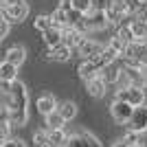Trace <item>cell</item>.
Wrapping results in <instances>:
<instances>
[{
	"mask_svg": "<svg viewBox=\"0 0 147 147\" xmlns=\"http://www.w3.org/2000/svg\"><path fill=\"white\" fill-rule=\"evenodd\" d=\"M64 119L57 114V112H51L49 117H46V125H49V129H64Z\"/></svg>",
	"mask_w": 147,
	"mask_h": 147,
	"instance_id": "4316f807",
	"label": "cell"
},
{
	"mask_svg": "<svg viewBox=\"0 0 147 147\" xmlns=\"http://www.w3.org/2000/svg\"><path fill=\"white\" fill-rule=\"evenodd\" d=\"M7 138H11V125L9 123H0V143H5Z\"/></svg>",
	"mask_w": 147,
	"mask_h": 147,
	"instance_id": "1f68e13d",
	"label": "cell"
},
{
	"mask_svg": "<svg viewBox=\"0 0 147 147\" xmlns=\"http://www.w3.org/2000/svg\"><path fill=\"white\" fill-rule=\"evenodd\" d=\"M29 5H26L24 0H9V5L5 7V11L0 13V18L7 20L9 24H20V22H24L29 18Z\"/></svg>",
	"mask_w": 147,
	"mask_h": 147,
	"instance_id": "3957f363",
	"label": "cell"
},
{
	"mask_svg": "<svg viewBox=\"0 0 147 147\" xmlns=\"http://www.w3.org/2000/svg\"><path fill=\"white\" fill-rule=\"evenodd\" d=\"M77 51H79V55L84 57V59H92V57H97L101 51H103V44L94 42V40H88V37H84V42L77 46Z\"/></svg>",
	"mask_w": 147,
	"mask_h": 147,
	"instance_id": "30bf717a",
	"label": "cell"
},
{
	"mask_svg": "<svg viewBox=\"0 0 147 147\" xmlns=\"http://www.w3.org/2000/svg\"><path fill=\"white\" fill-rule=\"evenodd\" d=\"M117 99L129 103L132 108H141V105L145 103V90L138 88V86H129V88H125V90H119Z\"/></svg>",
	"mask_w": 147,
	"mask_h": 147,
	"instance_id": "277c9868",
	"label": "cell"
},
{
	"mask_svg": "<svg viewBox=\"0 0 147 147\" xmlns=\"http://www.w3.org/2000/svg\"><path fill=\"white\" fill-rule=\"evenodd\" d=\"M5 105L9 108V125L24 127L26 121H29V92H26V86L22 81L16 79L11 84L9 101Z\"/></svg>",
	"mask_w": 147,
	"mask_h": 147,
	"instance_id": "6da1fadb",
	"label": "cell"
},
{
	"mask_svg": "<svg viewBox=\"0 0 147 147\" xmlns=\"http://www.w3.org/2000/svg\"><path fill=\"white\" fill-rule=\"evenodd\" d=\"M123 73H125V77L129 79V86L143 88V84H145V73H143V68H138V66H123Z\"/></svg>",
	"mask_w": 147,
	"mask_h": 147,
	"instance_id": "4fadbf2b",
	"label": "cell"
},
{
	"mask_svg": "<svg viewBox=\"0 0 147 147\" xmlns=\"http://www.w3.org/2000/svg\"><path fill=\"white\" fill-rule=\"evenodd\" d=\"M127 129L129 132H141V134L147 132V108L145 105L134 108V112H132V117L127 121Z\"/></svg>",
	"mask_w": 147,
	"mask_h": 147,
	"instance_id": "52a82bcc",
	"label": "cell"
},
{
	"mask_svg": "<svg viewBox=\"0 0 147 147\" xmlns=\"http://www.w3.org/2000/svg\"><path fill=\"white\" fill-rule=\"evenodd\" d=\"M134 20H141V22H147V0H141V7L136 9V13L132 16Z\"/></svg>",
	"mask_w": 147,
	"mask_h": 147,
	"instance_id": "4dcf8cb0",
	"label": "cell"
},
{
	"mask_svg": "<svg viewBox=\"0 0 147 147\" xmlns=\"http://www.w3.org/2000/svg\"><path fill=\"white\" fill-rule=\"evenodd\" d=\"M0 79L2 81H16L18 79V68L7 64V61H0Z\"/></svg>",
	"mask_w": 147,
	"mask_h": 147,
	"instance_id": "603a6c76",
	"label": "cell"
},
{
	"mask_svg": "<svg viewBox=\"0 0 147 147\" xmlns=\"http://www.w3.org/2000/svg\"><path fill=\"white\" fill-rule=\"evenodd\" d=\"M143 147H147V141H145V143H143Z\"/></svg>",
	"mask_w": 147,
	"mask_h": 147,
	"instance_id": "ee69618b",
	"label": "cell"
},
{
	"mask_svg": "<svg viewBox=\"0 0 147 147\" xmlns=\"http://www.w3.org/2000/svg\"><path fill=\"white\" fill-rule=\"evenodd\" d=\"M129 31H132V35H134V42H145V22L141 20H129Z\"/></svg>",
	"mask_w": 147,
	"mask_h": 147,
	"instance_id": "7402d4cb",
	"label": "cell"
},
{
	"mask_svg": "<svg viewBox=\"0 0 147 147\" xmlns=\"http://www.w3.org/2000/svg\"><path fill=\"white\" fill-rule=\"evenodd\" d=\"M86 18H88V24H90V31H99V29L108 26V20H105L103 11H90Z\"/></svg>",
	"mask_w": 147,
	"mask_h": 147,
	"instance_id": "d6986e66",
	"label": "cell"
},
{
	"mask_svg": "<svg viewBox=\"0 0 147 147\" xmlns=\"http://www.w3.org/2000/svg\"><path fill=\"white\" fill-rule=\"evenodd\" d=\"M132 112H134V108L129 103H125V101H119V99H114V103L110 105V114L117 125H125L132 117Z\"/></svg>",
	"mask_w": 147,
	"mask_h": 147,
	"instance_id": "5b68a950",
	"label": "cell"
},
{
	"mask_svg": "<svg viewBox=\"0 0 147 147\" xmlns=\"http://www.w3.org/2000/svg\"><path fill=\"white\" fill-rule=\"evenodd\" d=\"M9 26H11V24H9L7 20L0 18V40H5V37L9 35Z\"/></svg>",
	"mask_w": 147,
	"mask_h": 147,
	"instance_id": "d590c367",
	"label": "cell"
},
{
	"mask_svg": "<svg viewBox=\"0 0 147 147\" xmlns=\"http://www.w3.org/2000/svg\"><path fill=\"white\" fill-rule=\"evenodd\" d=\"M44 35V44L49 46V49H53V46H57V44H61V29H49L42 33Z\"/></svg>",
	"mask_w": 147,
	"mask_h": 147,
	"instance_id": "44dd1931",
	"label": "cell"
},
{
	"mask_svg": "<svg viewBox=\"0 0 147 147\" xmlns=\"http://www.w3.org/2000/svg\"><path fill=\"white\" fill-rule=\"evenodd\" d=\"M90 5H92V11H105L110 0H90Z\"/></svg>",
	"mask_w": 147,
	"mask_h": 147,
	"instance_id": "836d02e7",
	"label": "cell"
},
{
	"mask_svg": "<svg viewBox=\"0 0 147 147\" xmlns=\"http://www.w3.org/2000/svg\"><path fill=\"white\" fill-rule=\"evenodd\" d=\"M64 147H101V143L90 132H77V134L68 136V141H66Z\"/></svg>",
	"mask_w": 147,
	"mask_h": 147,
	"instance_id": "8992f818",
	"label": "cell"
},
{
	"mask_svg": "<svg viewBox=\"0 0 147 147\" xmlns=\"http://www.w3.org/2000/svg\"><path fill=\"white\" fill-rule=\"evenodd\" d=\"M0 123H9V108L5 103L0 105Z\"/></svg>",
	"mask_w": 147,
	"mask_h": 147,
	"instance_id": "74e56055",
	"label": "cell"
},
{
	"mask_svg": "<svg viewBox=\"0 0 147 147\" xmlns=\"http://www.w3.org/2000/svg\"><path fill=\"white\" fill-rule=\"evenodd\" d=\"M121 70H123L121 59H117V61H112V64H108V66L101 68V70H99V77L103 79L105 86H114L117 79H119V75H121Z\"/></svg>",
	"mask_w": 147,
	"mask_h": 147,
	"instance_id": "9c48e42d",
	"label": "cell"
},
{
	"mask_svg": "<svg viewBox=\"0 0 147 147\" xmlns=\"http://www.w3.org/2000/svg\"><path fill=\"white\" fill-rule=\"evenodd\" d=\"M127 66H138V68H147V40L145 42H132L123 49L121 57Z\"/></svg>",
	"mask_w": 147,
	"mask_h": 147,
	"instance_id": "7a4b0ae2",
	"label": "cell"
},
{
	"mask_svg": "<svg viewBox=\"0 0 147 147\" xmlns=\"http://www.w3.org/2000/svg\"><path fill=\"white\" fill-rule=\"evenodd\" d=\"M66 18H68V26H77L84 20V13H79V11H75V9H70V11H66Z\"/></svg>",
	"mask_w": 147,
	"mask_h": 147,
	"instance_id": "f546056e",
	"label": "cell"
},
{
	"mask_svg": "<svg viewBox=\"0 0 147 147\" xmlns=\"http://www.w3.org/2000/svg\"><path fill=\"white\" fill-rule=\"evenodd\" d=\"M70 53H73V51L68 49V46H64V44H57V46L49 49L46 57H49V59H53V61H68L70 57H73Z\"/></svg>",
	"mask_w": 147,
	"mask_h": 147,
	"instance_id": "e0dca14e",
	"label": "cell"
},
{
	"mask_svg": "<svg viewBox=\"0 0 147 147\" xmlns=\"http://www.w3.org/2000/svg\"><path fill=\"white\" fill-rule=\"evenodd\" d=\"M143 105H145V108H147V97H145V103H143Z\"/></svg>",
	"mask_w": 147,
	"mask_h": 147,
	"instance_id": "7bdbcfd3",
	"label": "cell"
},
{
	"mask_svg": "<svg viewBox=\"0 0 147 147\" xmlns=\"http://www.w3.org/2000/svg\"><path fill=\"white\" fill-rule=\"evenodd\" d=\"M46 134H49L51 147H64V145H66V141H68V134L64 132V129H49Z\"/></svg>",
	"mask_w": 147,
	"mask_h": 147,
	"instance_id": "ffe728a7",
	"label": "cell"
},
{
	"mask_svg": "<svg viewBox=\"0 0 147 147\" xmlns=\"http://www.w3.org/2000/svg\"><path fill=\"white\" fill-rule=\"evenodd\" d=\"M33 29L35 31H49V29H53V22H51V18L49 16H37L35 20H33Z\"/></svg>",
	"mask_w": 147,
	"mask_h": 147,
	"instance_id": "484cf974",
	"label": "cell"
},
{
	"mask_svg": "<svg viewBox=\"0 0 147 147\" xmlns=\"http://www.w3.org/2000/svg\"><path fill=\"white\" fill-rule=\"evenodd\" d=\"M112 147H127V145H125L123 141H117V143H112Z\"/></svg>",
	"mask_w": 147,
	"mask_h": 147,
	"instance_id": "ab89813d",
	"label": "cell"
},
{
	"mask_svg": "<svg viewBox=\"0 0 147 147\" xmlns=\"http://www.w3.org/2000/svg\"><path fill=\"white\" fill-rule=\"evenodd\" d=\"M108 46H112V49L117 51L119 55H121V53H123V49H125V44H123L121 40H117V37H112V40H110V44H108Z\"/></svg>",
	"mask_w": 147,
	"mask_h": 147,
	"instance_id": "e575fe53",
	"label": "cell"
},
{
	"mask_svg": "<svg viewBox=\"0 0 147 147\" xmlns=\"http://www.w3.org/2000/svg\"><path fill=\"white\" fill-rule=\"evenodd\" d=\"M24 59H26V51H24V46H11V49L5 53V61L7 64H11V66H22L24 64Z\"/></svg>",
	"mask_w": 147,
	"mask_h": 147,
	"instance_id": "7c38bea8",
	"label": "cell"
},
{
	"mask_svg": "<svg viewBox=\"0 0 147 147\" xmlns=\"http://www.w3.org/2000/svg\"><path fill=\"white\" fill-rule=\"evenodd\" d=\"M57 114H59L64 121H70V119L77 117V103L75 101H70V99H66V101H61V103H57Z\"/></svg>",
	"mask_w": 147,
	"mask_h": 147,
	"instance_id": "2e32d148",
	"label": "cell"
},
{
	"mask_svg": "<svg viewBox=\"0 0 147 147\" xmlns=\"http://www.w3.org/2000/svg\"><path fill=\"white\" fill-rule=\"evenodd\" d=\"M114 37H117V40H121L125 46L134 42V35H132V31H129V24H121V26H117V33H114Z\"/></svg>",
	"mask_w": 147,
	"mask_h": 147,
	"instance_id": "d4e9b609",
	"label": "cell"
},
{
	"mask_svg": "<svg viewBox=\"0 0 147 147\" xmlns=\"http://www.w3.org/2000/svg\"><path fill=\"white\" fill-rule=\"evenodd\" d=\"M73 9L84 13V16H88L92 11V5H90V0H73Z\"/></svg>",
	"mask_w": 147,
	"mask_h": 147,
	"instance_id": "f1b7e54d",
	"label": "cell"
},
{
	"mask_svg": "<svg viewBox=\"0 0 147 147\" xmlns=\"http://www.w3.org/2000/svg\"><path fill=\"white\" fill-rule=\"evenodd\" d=\"M0 147H26L22 138H7L5 143H0Z\"/></svg>",
	"mask_w": 147,
	"mask_h": 147,
	"instance_id": "d6a6232c",
	"label": "cell"
},
{
	"mask_svg": "<svg viewBox=\"0 0 147 147\" xmlns=\"http://www.w3.org/2000/svg\"><path fill=\"white\" fill-rule=\"evenodd\" d=\"M77 73H79V77L84 81H88V79H92V77H97V75H99V68L94 66L90 59H84L79 66H77Z\"/></svg>",
	"mask_w": 147,
	"mask_h": 147,
	"instance_id": "ac0fdd59",
	"label": "cell"
},
{
	"mask_svg": "<svg viewBox=\"0 0 147 147\" xmlns=\"http://www.w3.org/2000/svg\"><path fill=\"white\" fill-rule=\"evenodd\" d=\"M84 37H86V35H81L79 31H75L73 26H66V29H61V44H64V46H68L70 51L77 49V46L84 42Z\"/></svg>",
	"mask_w": 147,
	"mask_h": 147,
	"instance_id": "8fae6325",
	"label": "cell"
},
{
	"mask_svg": "<svg viewBox=\"0 0 147 147\" xmlns=\"http://www.w3.org/2000/svg\"><path fill=\"white\" fill-rule=\"evenodd\" d=\"M57 110V99L53 94H42V97L37 99V112L44 114V117H49L51 112Z\"/></svg>",
	"mask_w": 147,
	"mask_h": 147,
	"instance_id": "5bb4252c",
	"label": "cell"
},
{
	"mask_svg": "<svg viewBox=\"0 0 147 147\" xmlns=\"http://www.w3.org/2000/svg\"><path fill=\"white\" fill-rule=\"evenodd\" d=\"M33 145H35V147H51L49 134H46V132H42V129L33 132Z\"/></svg>",
	"mask_w": 147,
	"mask_h": 147,
	"instance_id": "83f0119b",
	"label": "cell"
},
{
	"mask_svg": "<svg viewBox=\"0 0 147 147\" xmlns=\"http://www.w3.org/2000/svg\"><path fill=\"white\" fill-rule=\"evenodd\" d=\"M7 5H9V0H0V13L5 11V7H7Z\"/></svg>",
	"mask_w": 147,
	"mask_h": 147,
	"instance_id": "f35d334b",
	"label": "cell"
},
{
	"mask_svg": "<svg viewBox=\"0 0 147 147\" xmlns=\"http://www.w3.org/2000/svg\"><path fill=\"white\" fill-rule=\"evenodd\" d=\"M105 84H103V79H101V77H92V79H88L86 81V92L88 94H90V97H94V99H99V97H103L105 94Z\"/></svg>",
	"mask_w": 147,
	"mask_h": 147,
	"instance_id": "9a60e30c",
	"label": "cell"
},
{
	"mask_svg": "<svg viewBox=\"0 0 147 147\" xmlns=\"http://www.w3.org/2000/svg\"><path fill=\"white\" fill-rule=\"evenodd\" d=\"M103 13H105V20H108V24H114V26H121V24H123V20L129 18L127 11L123 9L121 2H110V5H108V9H105Z\"/></svg>",
	"mask_w": 147,
	"mask_h": 147,
	"instance_id": "ba28073f",
	"label": "cell"
},
{
	"mask_svg": "<svg viewBox=\"0 0 147 147\" xmlns=\"http://www.w3.org/2000/svg\"><path fill=\"white\" fill-rule=\"evenodd\" d=\"M11 84H13V81H2V79H0V94H7V97H9V92H11Z\"/></svg>",
	"mask_w": 147,
	"mask_h": 147,
	"instance_id": "8d00e7d4",
	"label": "cell"
},
{
	"mask_svg": "<svg viewBox=\"0 0 147 147\" xmlns=\"http://www.w3.org/2000/svg\"><path fill=\"white\" fill-rule=\"evenodd\" d=\"M145 37H147V22H145Z\"/></svg>",
	"mask_w": 147,
	"mask_h": 147,
	"instance_id": "b9f144b4",
	"label": "cell"
},
{
	"mask_svg": "<svg viewBox=\"0 0 147 147\" xmlns=\"http://www.w3.org/2000/svg\"><path fill=\"white\" fill-rule=\"evenodd\" d=\"M123 143H125V145L127 147H138V145H143V143H145V136L141 134V132H125V134H123V138H121Z\"/></svg>",
	"mask_w": 147,
	"mask_h": 147,
	"instance_id": "cb8c5ba5",
	"label": "cell"
},
{
	"mask_svg": "<svg viewBox=\"0 0 147 147\" xmlns=\"http://www.w3.org/2000/svg\"><path fill=\"white\" fill-rule=\"evenodd\" d=\"M143 90H145V97H147V77H145V84H143Z\"/></svg>",
	"mask_w": 147,
	"mask_h": 147,
	"instance_id": "60d3db41",
	"label": "cell"
}]
</instances>
